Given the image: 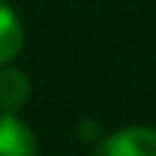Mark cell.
Wrapping results in <instances>:
<instances>
[{
	"mask_svg": "<svg viewBox=\"0 0 156 156\" xmlns=\"http://www.w3.org/2000/svg\"><path fill=\"white\" fill-rule=\"evenodd\" d=\"M29 98V81L20 69H0V110L15 113Z\"/></svg>",
	"mask_w": 156,
	"mask_h": 156,
	"instance_id": "obj_4",
	"label": "cell"
},
{
	"mask_svg": "<svg viewBox=\"0 0 156 156\" xmlns=\"http://www.w3.org/2000/svg\"><path fill=\"white\" fill-rule=\"evenodd\" d=\"M93 156H156V130L153 127H127L107 136Z\"/></svg>",
	"mask_w": 156,
	"mask_h": 156,
	"instance_id": "obj_1",
	"label": "cell"
},
{
	"mask_svg": "<svg viewBox=\"0 0 156 156\" xmlns=\"http://www.w3.org/2000/svg\"><path fill=\"white\" fill-rule=\"evenodd\" d=\"M23 46V26L17 15L9 9L6 0H0V67L9 64Z\"/></svg>",
	"mask_w": 156,
	"mask_h": 156,
	"instance_id": "obj_3",
	"label": "cell"
},
{
	"mask_svg": "<svg viewBox=\"0 0 156 156\" xmlns=\"http://www.w3.org/2000/svg\"><path fill=\"white\" fill-rule=\"evenodd\" d=\"M0 156H38L35 133L6 110L0 113Z\"/></svg>",
	"mask_w": 156,
	"mask_h": 156,
	"instance_id": "obj_2",
	"label": "cell"
}]
</instances>
